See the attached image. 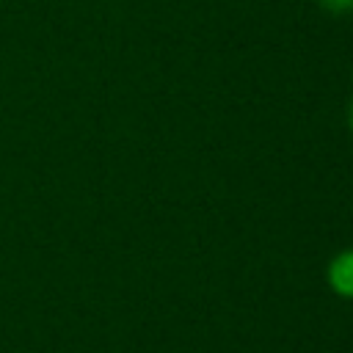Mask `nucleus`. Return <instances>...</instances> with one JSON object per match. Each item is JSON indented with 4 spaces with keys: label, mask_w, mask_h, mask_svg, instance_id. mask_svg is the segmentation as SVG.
<instances>
[{
    "label": "nucleus",
    "mask_w": 353,
    "mask_h": 353,
    "mask_svg": "<svg viewBox=\"0 0 353 353\" xmlns=\"http://www.w3.org/2000/svg\"><path fill=\"white\" fill-rule=\"evenodd\" d=\"M328 284L342 298H353V251H342L328 265Z\"/></svg>",
    "instance_id": "1"
},
{
    "label": "nucleus",
    "mask_w": 353,
    "mask_h": 353,
    "mask_svg": "<svg viewBox=\"0 0 353 353\" xmlns=\"http://www.w3.org/2000/svg\"><path fill=\"white\" fill-rule=\"evenodd\" d=\"M320 6L331 14H347L353 11V0H320Z\"/></svg>",
    "instance_id": "2"
},
{
    "label": "nucleus",
    "mask_w": 353,
    "mask_h": 353,
    "mask_svg": "<svg viewBox=\"0 0 353 353\" xmlns=\"http://www.w3.org/2000/svg\"><path fill=\"white\" fill-rule=\"evenodd\" d=\"M347 121H350V130H353V99H350V110H347Z\"/></svg>",
    "instance_id": "3"
}]
</instances>
